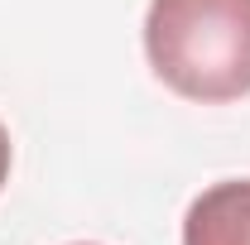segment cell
<instances>
[{
  "label": "cell",
  "instance_id": "cell-2",
  "mask_svg": "<svg viewBox=\"0 0 250 245\" xmlns=\"http://www.w3.org/2000/svg\"><path fill=\"white\" fill-rule=\"evenodd\" d=\"M183 245H250V178L207 187L183 216Z\"/></svg>",
  "mask_w": 250,
  "mask_h": 245
},
{
  "label": "cell",
  "instance_id": "cell-1",
  "mask_svg": "<svg viewBox=\"0 0 250 245\" xmlns=\"http://www.w3.org/2000/svg\"><path fill=\"white\" fill-rule=\"evenodd\" d=\"M145 53L168 92L221 106L250 96V0H149Z\"/></svg>",
  "mask_w": 250,
  "mask_h": 245
},
{
  "label": "cell",
  "instance_id": "cell-3",
  "mask_svg": "<svg viewBox=\"0 0 250 245\" xmlns=\"http://www.w3.org/2000/svg\"><path fill=\"white\" fill-rule=\"evenodd\" d=\"M10 178V135H5V125H0V187Z\"/></svg>",
  "mask_w": 250,
  "mask_h": 245
}]
</instances>
